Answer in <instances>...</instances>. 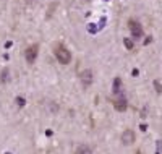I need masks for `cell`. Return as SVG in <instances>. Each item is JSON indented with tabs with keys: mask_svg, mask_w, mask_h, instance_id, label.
<instances>
[{
	"mask_svg": "<svg viewBox=\"0 0 162 154\" xmlns=\"http://www.w3.org/2000/svg\"><path fill=\"white\" fill-rule=\"evenodd\" d=\"M151 41H152V37H151V36H149V37H146V41H144V46H147V44L151 42Z\"/></svg>",
	"mask_w": 162,
	"mask_h": 154,
	"instance_id": "obj_15",
	"label": "cell"
},
{
	"mask_svg": "<svg viewBox=\"0 0 162 154\" xmlns=\"http://www.w3.org/2000/svg\"><path fill=\"white\" fill-rule=\"evenodd\" d=\"M131 75H133V76H138V75H139V72L135 68V70H131Z\"/></svg>",
	"mask_w": 162,
	"mask_h": 154,
	"instance_id": "obj_16",
	"label": "cell"
},
{
	"mask_svg": "<svg viewBox=\"0 0 162 154\" xmlns=\"http://www.w3.org/2000/svg\"><path fill=\"white\" fill-rule=\"evenodd\" d=\"M112 104H114L115 110H118V112H125V110H126V99L123 97V93H122V94H117L114 99H112Z\"/></svg>",
	"mask_w": 162,
	"mask_h": 154,
	"instance_id": "obj_4",
	"label": "cell"
},
{
	"mask_svg": "<svg viewBox=\"0 0 162 154\" xmlns=\"http://www.w3.org/2000/svg\"><path fill=\"white\" fill-rule=\"evenodd\" d=\"M154 88H156V93H157V94H160V93H162V86H160V83H159L157 80L154 81Z\"/></svg>",
	"mask_w": 162,
	"mask_h": 154,
	"instance_id": "obj_13",
	"label": "cell"
},
{
	"mask_svg": "<svg viewBox=\"0 0 162 154\" xmlns=\"http://www.w3.org/2000/svg\"><path fill=\"white\" fill-rule=\"evenodd\" d=\"M5 154H11V152H5Z\"/></svg>",
	"mask_w": 162,
	"mask_h": 154,
	"instance_id": "obj_20",
	"label": "cell"
},
{
	"mask_svg": "<svg viewBox=\"0 0 162 154\" xmlns=\"http://www.w3.org/2000/svg\"><path fill=\"white\" fill-rule=\"evenodd\" d=\"M2 81H8V68H3L2 70Z\"/></svg>",
	"mask_w": 162,
	"mask_h": 154,
	"instance_id": "obj_12",
	"label": "cell"
},
{
	"mask_svg": "<svg viewBox=\"0 0 162 154\" xmlns=\"http://www.w3.org/2000/svg\"><path fill=\"white\" fill-rule=\"evenodd\" d=\"M93 151H91V148L88 144H81L78 146V149H76V154H91Z\"/></svg>",
	"mask_w": 162,
	"mask_h": 154,
	"instance_id": "obj_8",
	"label": "cell"
},
{
	"mask_svg": "<svg viewBox=\"0 0 162 154\" xmlns=\"http://www.w3.org/2000/svg\"><path fill=\"white\" fill-rule=\"evenodd\" d=\"M15 102H16V106H18V107H24V106H26V99H24V97H21V96L16 97Z\"/></svg>",
	"mask_w": 162,
	"mask_h": 154,
	"instance_id": "obj_10",
	"label": "cell"
},
{
	"mask_svg": "<svg viewBox=\"0 0 162 154\" xmlns=\"http://www.w3.org/2000/svg\"><path fill=\"white\" fill-rule=\"evenodd\" d=\"M139 128H141V131H146V128H147V127H146L144 123H141V125H139Z\"/></svg>",
	"mask_w": 162,
	"mask_h": 154,
	"instance_id": "obj_17",
	"label": "cell"
},
{
	"mask_svg": "<svg viewBox=\"0 0 162 154\" xmlns=\"http://www.w3.org/2000/svg\"><path fill=\"white\" fill-rule=\"evenodd\" d=\"M123 44H125V47L128 49V51H131V49L135 47V41L130 39V37H125V39H123Z\"/></svg>",
	"mask_w": 162,
	"mask_h": 154,
	"instance_id": "obj_9",
	"label": "cell"
},
{
	"mask_svg": "<svg viewBox=\"0 0 162 154\" xmlns=\"http://www.w3.org/2000/svg\"><path fill=\"white\" fill-rule=\"evenodd\" d=\"M122 91H123L122 78H120V76H117V78L114 80V86H112V93H114V96H117V94H122Z\"/></svg>",
	"mask_w": 162,
	"mask_h": 154,
	"instance_id": "obj_7",
	"label": "cell"
},
{
	"mask_svg": "<svg viewBox=\"0 0 162 154\" xmlns=\"http://www.w3.org/2000/svg\"><path fill=\"white\" fill-rule=\"evenodd\" d=\"M80 78H81V83L84 86H89L91 83H93V72H91L89 68H86L84 72L80 73Z\"/></svg>",
	"mask_w": 162,
	"mask_h": 154,
	"instance_id": "obj_6",
	"label": "cell"
},
{
	"mask_svg": "<svg viewBox=\"0 0 162 154\" xmlns=\"http://www.w3.org/2000/svg\"><path fill=\"white\" fill-rule=\"evenodd\" d=\"M104 2H109V0H104Z\"/></svg>",
	"mask_w": 162,
	"mask_h": 154,
	"instance_id": "obj_21",
	"label": "cell"
},
{
	"mask_svg": "<svg viewBox=\"0 0 162 154\" xmlns=\"http://www.w3.org/2000/svg\"><path fill=\"white\" fill-rule=\"evenodd\" d=\"M162 152V141H157V149H156V154H160Z\"/></svg>",
	"mask_w": 162,
	"mask_h": 154,
	"instance_id": "obj_14",
	"label": "cell"
},
{
	"mask_svg": "<svg viewBox=\"0 0 162 154\" xmlns=\"http://www.w3.org/2000/svg\"><path fill=\"white\" fill-rule=\"evenodd\" d=\"M88 31H89L91 34H96V33H97V26H96L94 23H89V24H88Z\"/></svg>",
	"mask_w": 162,
	"mask_h": 154,
	"instance_id": "obj_11",
	"label": "cell"
},
{
	"mask_svg": "<svg viewBox=\"0 0 162 154\" xmlns=\"http://www.w3.org/2000/svg\"><path fill=\"white\" fill-rule=\"evenodd\" d=\"M37 52H39V46L37 44H34V46H29L26 49V52H24V57H26V62L28 64H34L37 59Z\"/></svg>",
	"mask_w": 162,
	"mask_h": 154,
	"instance_id": "obj_3",
	"label": "cell"
},
{
	"mask_svg": "<svg viewBox=\"0 0 162 154\" xmlns=\"http://www.w3.org/2000/svg\"><path fill=\"white\" fill-rule=\"evenodd\" d=\"M135 154H143V152H141V151H136V152H135Z\"/></svg>",
	"mask_w": 162,
	"mask_h": 154,
	"instance_id": "obj_19",
	"label": "cell"
},
{
	"mask_svg": "<svg viewBox=\"0 0 162 154\" xmlns=\"http://www.w3.org/2000/svg\"><path fill=\"white\" fill-rule=\"evenodd\" d=\"M128 29L131 31V36L135 37V39H139L143 36V26L139 24L136 20H128Z\"/></svg>",
	"mask_w": 162,
	"mask_h": 154,
	"instance_id": "obj_2",
	"label": "cell"
},
{
	"mask_svg": "<svg viewBox=\"0 0 162 154\" xmlns=\"http://www.w3.org/2000/svg\"><path fill=\"white\" fill-rule=\"evenodd\" d=\"M122 143L126 144V146L135 143V131H133V130H125L122 133Z\"/></svg>",
	"mask_w": 162,
	"mask_h": 154,
	"instance_id": "obj_5",
	"label": "cell"
},
{
	"mask_svg": "<svg viewBox=\"0 0 162 154\" xmlns=\"http://www.w3.org/2000/svg\"><path fill=\"white\" fill-rule=\"evenodd\" d=\"M54 55L62 65H68L72 60V54L63 44H54Z\"/></svg>",
	"mask_w": 162,
	"mask_h": 154,
	"instance_id": "obj_1",
	"label": "cell"
},
{
	"mask_svg": "<svg viewBox=\"0 0 162 154\" xmlns=\"http://www.w3.org/2000/svg\"><path fill=\"white\" fill-rule=\"evenodd\" d=\"M104 23H105V18H102V20H101V26H99V28H104Z\"/></svg>",
	"mask_w": 162,
	"mask_h": 154,
	"instance_id": "obj_18",
	"label": "cell"
}]
</instances>
